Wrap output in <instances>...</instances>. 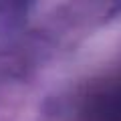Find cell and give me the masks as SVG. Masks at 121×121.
I'll return each mask as SVG.
<instances>
[{"instance_id": "6da1fadb", "label": "cell", "mask_w": 121, "mask_h": 121, "mask_svg": "<svg viewBox=\"0 0 121 121\" xmlns=\"http://www.w3.org/2000/svg\"><path fill=\"white\" fill-rule=\"evenodd\" d=\"M83 121H121V75L89 89L81 101Z\"/></svg>"}]
</instances>
